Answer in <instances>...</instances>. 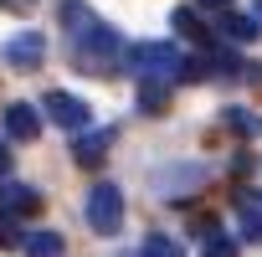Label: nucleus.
Wrapping results in <instances>:
<instances>
[{
    "mask_svg": "<svg viewBox=\"0 0 262 257\" xmlns=\"http://www.w3.org/2000/svg\"><path fill=\"white\" fill-rule=\"evenodd\" d=\"M62 31H67V47H72V67L77 72H118L123 62V36L113 26H103L93 11H88V0H62Z\"/></svg>",
    "mask_w": 262,
    "mask_h": 257,
    "instance_id": "obj_1",
    "label": "nucleus"
},
{
    "mask_svg": "<svg viewBox=\"0 0 262 257\" xmlns=\"http://www.w3.org/2000/svg\"><path fill=\"white\" fill-rule=\"evenodd\" d=\"M134 67H139V77L180 82V52H175L170 41H139V47H134Z\"/></svg>",
    "mask_w": 262,
    "mask_h": 257,
    "instance_id": "obj_2",
    "label": "nucleus"
},
{
    "mask_svg": "<svg viewBox=\"0 0 262 257\" xmlns=\"http://www.w3.org/2000/svg\"><path fill=\"white\" fill-rule=\"evenodd\" d=\"M88 221L103 231V237H113L118 226H123V190L118 185H93V196H88Z\"/></svg>",
    "mask_w": 262,
    "mask_h": 257,
    "instance_id": "obj_3",
    "label": "nucleus"
},
{
    "mask_svg": "<svg viewBox=\"0 0 262 257\" xmlns=\"http://www.w3.org/2000/svg\"><path fill=\"white\" fill-rule=\"evenodd\" d=\"M47 118L67 134H77V128H88V103L72 93H47Z\"/></svg>",
    "mask_w": 262,
    "mask_h": 257,
    "instance_id": "obj_4",
    "label": "nucleus"
},
{
    "mask_svg": "<svg viewBox=\"0 0 262 257\" xmlns=\"http://www.w3.org/2000/svg\"><path fill=\"white\" fill-rule=\"evenodd\" d=\"M6 62L21 67V72L41 67V62H47V36H41V31H21V36H11V41H6Z\"/></svg>",
    "mask_w": 262,
    "mask_h": 257,
    "instance_id": "obj_5",
    "label": "nucleus"
},
{
    "mask_svg": "<svg viewBox=\"0 0 262 257\" xmlns=\"http://www.w3.org/2000/svg\"><path fill=\"white\" fill-rule=\"evenodd\" d=\"M108 144H113V128H77L72 155H77V165H98L108 155Z\"/></svg>",
    "mask_w": 262,
    "mask_h": 257,
    "instance_id": "obj_6",
    "label": "nucleus"
},
{
    "mask_svg": "<svg viewBox=\"0 0 262 257\" xmlns=\"http://www.w3.org/2000/svg\"><path fill=\"white\" fill-rule=\"evenodd\" d=\"M6 134H11V139H36V134H41V113H36L31 103H11V108H6Z\"/></svg>",
    "mask_w": 262,
    "mask_h": 257,
    "instance_id": "obj_7",
    "label": "nucleus"
},
{
    "mask_svg": "<svg viewBox=\"0 0 262 257\" xmlns=\"http://www.w3.org/2000/svg\"><path fill=\"white\" fill-rule=\"evenodd\" d=\"M36 206H41V196L31 185H21V180L16 185H0V216H31Z\"/></svg>",
    "mask_w": 262,
    "mask_h": 257,
    "instance_id": "obj_8",
    "label": "nucleus"
},
{
    "mask_svg": "<svg viewBox=\"0 0 262 257\" xmlns=\"http://www.w3.org/2000/svg\"><path fill=\"white\" fill-rule=\"evenodd\" d=\"M139 108H144V113H165V108H170V82L139 77Z\"/></svg>",
    "mask_w": 262,
    "mask_h": 257,
    "instance_id": "obj_9",
    "label": "nucleus"
},
{
    "mask_svg": "<svg viewBox=\"0 0 262 257\" xmlns=\"http://www.w3.org/2000/svg\"><path fill=\"white\" fill-rule=\"evenodd\" d=\"M21 252L26 257H62V237L57 231H26L21 237Z\"/></svg>",
    "mask_w": 262,
    "mask_h": 257,
    "instance_id": "obj_10",
    "label": "nucleus"
},
{
    "mask_svg": "<svg viewBox=\"0 0 262 257\" xmlns=\"http://www.w3.org/2000/svg\"><path fill=\"white\" fill-rule=\"evenodd\" d=\"M175 31H185V36H190V41H201V47H206V52H211V47H216V41H211V31H206V21H201V16H195V11H185V6H180V11H175Z\"/></svg>",
    "mask_w": 262,
    "mask_h": 257,
    "instance_id": "obj_11",
    "label": "nucleus"
},
{
    "mask_svg": "<svg viewBox=\"0 0 262 257\" xmlns=\"http://www.w3.org/2000/svg\"><path fill=\"white\" fill-rule=\"evenodd\" d=\"M236 252H242V242L226 231H206V242H201V257H236Z\"/></svg>",
    "mask_w": 262,
    "mask_h": 257,
    "instance_id": "obj_12",
    "label": "nucleus"
},
{
    "mask_svg": "<svg viewBox=\"0 0 262 257\" xmlns=\"http://www.w3.org/2000/svg\"><path fill=\"white\" fill-rule=\"evenodd\" d=\"M216 16H221V31H226V36H236V41H252V36H257L252 16H236V11H216Z\"/></svg>",
    "mask_w": 262,
    "mask_h": 257,
    "instance_id": "obj_13",
    "label": "nucleus"
},
{
    "mask_svg": "<svg viewBox=\"0 0 262 257\" xmlns=\"http://www.w3.org/2000/svg\"><path fill=\"white\" fill-rule=\"evenodd\" d=\"M139 257H185V242H170V237H144V242H139Z\"/></svg>",
    "mask_w": 262,
    "mask_h": 257,
    "instance_id": "obj_14",
    "label": "nucleus"
},
{
    "mask_svg": "<svg viewBox=\"0 0 262 257\" xmlns=\"http://www.w3.org/2000/svg\"><path fill=\"white\" fill-rule=\"evenodd\" d=\"M226 123L236 128V134H262V118H252V113H242V108H226Z\"/></svg>",
    "mask_w": 262,
    "mask_h": 257,
    "instance_id": "obj_15",
    "label": "nucleus"
},
{
    "mask_svg": "<svg viewBox=\"0 0 262 257\" xmlns=\"http://www.w3.org/2000/svg\"><path fill=\"white\" fill-rule=\"evenodd\" d=\"M242 237L247 242H262V206H247L242 211Z\"/></svg>",
    "mask_w": 262,
    "mask_h": 257,
    "instance_id": "obj_16",
    "label": "nucleus"
},
{
    "mask_svg": "<svg viewBox=\"0 0 262 257\" xmlns=\"http://www.w3.org/2000/svg\"><path fill=\"white\" fill-rule=\"evenodd\" d=\"M31 6H36V0H0V11H16V16H21V11H31Z\"/></svg>",
    "mask_w": 262,
    "mask_h": 257,
    "instance_id": "obj_17",
    "label": "nucleus"
},
{
    "mask_svg": "<svg viewBox=\"0 0 262 257\" xmlns=\"http://www.w3.org/2000/svg\"><path fill=\"white\" fill-rule=\"evenodd\" d=\"M201 11H231V0H195Z\"/></svg>",
    "mask_w": 262,
    "mask_h": 257,
    "instance_id": "obj_18",
    "label": "nucleus"
},
{
    "mask_svg": "<svg viewBox=\"0 0 262 257\" xmlns=\"http://www.w3.org/2000/svg\"><path fill=\"white\" fill-rule=\"evenodd\" d=\"M252 26L262 31V0H252Z\"/></svg>",
    "mask_w": 262,
    "mask_h": 257,
    "instance_id": "obj_19",
    "label": "nucleus"
},
{
    "mask_svg": "<svg viewBox=\"0 0 262 257\" xmlns=\"http://www.w3.org/2000/svg\"><path fill=\"white\" fill-rule=\"evenodd\" d=\"M6 170H11V149H6V144H0V175H6Z\"/></svg>",
    "mask_w": 262,
    "mask_h": 257,
    "instance_id": "obj_20",
    "label": "nucleus"
}]
</instances>
